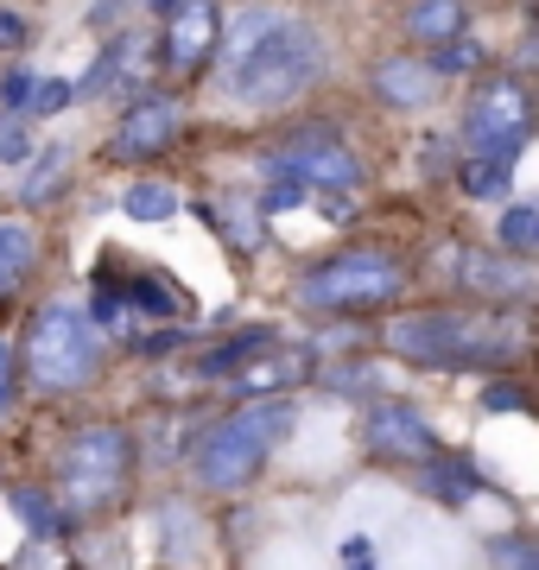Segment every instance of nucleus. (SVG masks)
<instances>
[{"instance_id": "obj_1", "label": "nucleus", "mask_w": 539, "mask_h": 570, "mask_svg": "<svg viewBox=\"0 0 539 570\" xmlns=\"http://www.w3.org/2000/svg\"><path fill=\"white\" fill-rule=\"evenodd\" d=\"M324 77V39L317 26L292 20V13H267L254 7L235 20L228 32V58H223V89L248 108H280L292 96H305Z\"/></svg>"}, {"instance_id": "obj_2", "label": "nucleus", "mask_w": 539, "mask_h": 570, "mask_svg": "<svg viewBox=\"0 0 539 570\" xmlns=\"http://www.w3.org/2000/svg\"><path fill=\"white\" fill-rule=\"evenodd\" d=\"M388 348L425 367H501L527 343L496 311H413V317L388 324Z\"/></svg>"}, {"instance_id": "obj_3", "label": "nucleus", "mask_w": 539, "mask_h": 570, "mask_svg": "<svg viewBox=\"0 0 539 570\" xmlns=\"http://www.w3.org/2000/svg\"><path fill=\"white\" fill-rule=\"evenodd\" d=\"M26 374L39 393H84L102 374V330L77 305H45L26 330Z\"/></svg>"}, {"instance_id": "obj_4", "label": "nucleus", "mask_w": 539, "mask_h": 570, "mask_svg": "<svg viewBox=\"0 0 539 570\" xmlns=\"http://www.w3.org/2000/svg\"><path fill=\"white\" fill-rule=\"evenodd\" d=\"M292 431V406L286 400H254V406L228 412L223 425L204 431V444H197V482L209 494H228L242 489L254 469L273 456V444Z\"/></svg>"}, {"instance_id": "obj_5", "label": "nucleus", "mask_w": 539, "mask_h": 570, "mask_svg": "<svg viewBox=\"0 0 539 570\" xmlns=\"http://www.w3.org/2000/svg\"><path fill=\"white\" fill-rule=\"evenodd\" d=\"M127 469H134V438L121 425H84L70 431V444L58 456V501L70 513H108L127 494Z\"/></svg>"}, {"instance_id": "obj_6", "label": "nucleus", "mask_w": 539, "mask_h": 570, "mask_svg": "<svg viewBox=\"0 0 539 570\" xmlns=\"http://www.w3.org/2000/svg\"><path fill=\"white\" fill-rule=\"evenodd\" d=\"M406 292V266L394 254H374V247H350L317 261L298 279V305L305 311H381Z\"/></svg>"}, {"instance_id": "obj_7", "label": "nucleus", "mask_w": 539, "mask_h": 570, "mask_svg": "<svg viewBox=\"0 0 539 570\" xmlns=\"http://www.w3.org/2000/svg\"><path fill=\"white\" fill-rule=\"evenodd\" d=\"M533 134V96L514 77L477 82V96L463 108V153L470 159H520V146Z\"/></svg>"}, {"instance_id": "obj_8", "label": "nucleus", "mask_w": 539, "mask_h": 570, "mask_svg": "<svg viewBox=\"0 0 539 570\" xmlns=\"http://www.w3.org/2000/svg\"><path fill=\"white\" fill-rule=\"evenodd\" d=\"M273 184H298V190H355L362 159L336 140V127H292L286 140L267 153Z\"/></svg>"}, {"instance_id": "obj_9", "label": "nucleus", "mask_w": 539, "mask_h": 570, "mask_svg": "<svg viewBox=\"0 0 539 570\" xmlns=\"http://www.w3.org/2000/svg\"><path fill=\"white\" fill-rule=\"evenodd\" d=\"M159 13H166V32H159L166 70L171 77H190V70L216 51V39H223V13H216L209 0H171Z\"/></svg>"}, {"instance_id": "obj_10", "label": "nucleus", "mask_w": 539, "mask_h": 570, "mask_svg": "<svg viewBox=\"0 0 539 570\" xmlns=\"http://www.w3.org/2000/svg\"><path fill=\"white\" fill-rule=\"evenodd\" d=\"M178 127H185V115H178V102H171V96H146V102H134L121 115L115 140H108V159H115V165L159 159V153L178 140Z\"/></svg>"}, {"instance_id": "obj_11", "label": "nucleus", "mask_w": 539, "mask_h": 570, "mask_svg": "<svg viewBox=\"0 0 539 570\" xmlns=\"http://www.w3.org/2000/svg\"><path fill=\"white\" fill-rule=\"evenodd\" d=\"M362 438H369L374 456H400V463H438V438L432 425L419 419L413 406H374L369 419H362Z\"/></svg>"}, {"instance_id": "obj_12", "label": "nucleus", "mask_w": 539, "mask_h": 570, "mask_svg": "<svg viewBox=\"0 0 539 570\" xmlns=\"http://www.w3.org/2000/svg\"><path fill=\"white\" fill-rule=\"evenodd\" d=\"M438 63L425 58H388V63H374V96L388 108H425L438 96Z\"/></svg>"}, {"instance_id": "obj_13", "label": "nucleus", "mask_w": 539, "mask_h": 570, "mask_svg": "<svg viewBox=\"0 0 539 570\" xmlns=\"http://www.w3.org/2000/svg\"><path fill=\"white\" fill-rule=\"evenodd\" d=\"M451 261H457V279L489 292V298H527L539 285V273H527V266H514V261H496V254H470V247H463Z\"/></svg>"}, {"instance_id": "obj_14", "label": "nucleus", "mask_w": 539, "mask_h": 570, "mask_svg": "<svg viewBox=\"0 0 539 570\" xmlns=\"http://www.w3.org/2000/svg\"><path fill=\"white\" fill-rule=\"evenodd\" d=\"M305 367H312V362H305L298 348H261V355L228 381V387H235V393H280V387H298V381H305Z\"/></svg>"}, {"instance_id": "obj_15", "label": "nucleus", "mask_w": 539, "mask_h": 570, "mask_svg": "<svg viewBox=\"0 0 539 570\" xmlns=\"http://www.w3.org/2000/svg\"><path fill=\"white\" fill-rule=\"evenodd\" d=\"M32 266H39V235L20 228V223H0V298H7Z\"/></svg>"}, {"instance_id": "obj_16", "label": "nucleus", "mask_w": 539, "mask_h": 570, "mask_svg": "<svg viewBox=\"0 0 539 570\" xmlns=\"http://www.w3.org/2000/svg\"><path fill=\"white\" fill-rule=\"evenodd\" d=\"M63 171H70V153H63V146H51V153H39V159L26 165V178L13 184V197H20L26 209H32V204H51V197L63 190Z\"/></svg>"}, {"instance_id": "obj_17", "label": "nucleus", "mask_w": 539, "mask_h": 570, "mask_svg": "<svg viewBox=\"0 0 539 570\" xmlns=\"http://www.w3.org/2000/svg\"><path fill=\"white\" fill-rule=\"evenodd\" d=\"M406 32L425 45H444L463 32V7H451V0H419V7H406Z\"/></svg>"}, {"instance_id": "obj_18", "label": "nucleus", "mask_w": 539, "mask_h": 570, "mask_svg": "<svg viewBox=\"0 0 539 570\" xmlns=\"http://www.w3.org/2000/svg\"><path fill=\"white\" fill-rule=\"evenodd\" d=\"M121 209L134 223H166L171 209H178V190H171V184H134L121 197Z\"/></svg>"}, {"instance_id": "obj_19", "label": "nucleus", "mask_w": 539, "mask_h": 570, "mask_svg": "<svg viewBox=\"0 0 539 570\" xmlns=\"http://www.w3.org/2000/svg\"><path fill=\"white\" fill-rule=\"evenodd\" d=\"M514 178V159H463V190L470 197H501Z\"/></svg>"}, {"instance_id": "obj_20", "label": "nucleus", "mask_w": 539, "mask_h": 570, "mask_svg": "<svg viewBox=\"0 0 539 570\" xmlns=\"http://www.w3.org/2000/svg\"><path fill=\"white\" fill-rule=\"evenodd\" d=\"M425 489H432L438 501H470V494H477V469L470 463H432L425 469Z\"/></svg>"}, {"instance_id": "obj_21", "label": "nucleus", "mask_w": 539, "mask_h": 570, "mask_svg": "<svg viewBox=\"0 0 539 570\" xmlns=\"http://www.w3.org/2000/svg\"><path fill=\"white\" fill-rule=\"evenodd\" d=\"M13 513H20L39 539H58V508H51V494L45 489H13Z\"/></svg>"}, {"instance_id": "obj_22", "label": "nucleus", "mask_w": 539, "mask_h": 570, "mask_svg": "<svg viewBox=\"0 0 539 570\" xmlns=\"http://www.w3.org/2000/svg\"><path fill=\"white\" fill-rule=\"evenodd\" d=\"M121 63H127V39H121V45H108L102 58L89 63V70H84V82H77V96H102L108 82H115V70H121Z\"/></svg>"}, {"instance_id": "obj_23", "label": "nucleus", "mask_w": 539, "mask_h": 570, "mask_svg": "<svg viewBox=\"0 0 539 570\" xmlns=\"http://www.w3.org/2000/svg\"><path fill=\"white\" fill-rule=\"evenodd\" d=\"M70 102H77V82H63V77H39V89H32V108H26V115H63Z\"/></svg>"}, {"instance_id": "obj_24", "label": "nucleus", "mask_w": 539, "mask_h": 570, "mask_svg": "<svg viewBox=\"0 0 539 570\" xmlns=\"http://www.w3.org/2000/svg\"><path fill=\"white\" fill-rule=\"evenodd\" d=\"M501 247L514 254V247H539V216L533 209H508L501 216Z\"/></svg>"}, {"instance_id": "obj_25", "label": "nucleus", "mask_w": 539, "mask_h": 570, "mask_svg": "<svg viewBox=\"0 0 539 570\" xmlns=\"http://www.w3.org/2000/svg\"><path fill=\"white\" fill-rule=\"evenodd\" d=\"M127 305L153 311V317H171V311H178V298H171V292H159V279H127Z\"/></svg>"}, {"instance_id": "obj_26", "label": "nucleus", "mask_w": 539, "mask_h": 570, "mask_svg": "<svg viewBox=\"0 0 539 570\" xmlns=\"http://www.w3.org/2000/svg\"><path fill=\"white\" fill-rule=\"evenodd\" d=\"M20 159H32V134L13 115V121H0V165H20Z\"/></svg>"}, {"instance_id": "obj_27", "label": "nucleus", "mask_w": 539, "mask_h": 570, "mask_svg": "<svg viewBox=\"0 0 539 570\" xmlns=\"http://www.w3.org/2000/svg\"><path fill=\"white\" fill-rule=\"evenodd\" d=\"M32 89H39V77H32V70H13V77H0V102L7 108H32Z\"/></svg>"}, {"instance_id": "obj_28", "label": "nucleus", "mask_w": 539, "mask_h": 570, "mask_svg": "<svg viewBox=\"0 0 539 570\" xmlns=\"http://www.w3.org/2000/svg\"><path fill=\"white\" fill-rule=\"evenodd\" d=\"M20 45H32V20L13 13V7H0V51H20Z\"/></svg>"}, {"instance_id": "obj_29", "label": "nucleus", "mask_w": 539, "mask_h": 570, "mask_svg": "<svg viewBox=\"0 0 539 570\" xmlns=\"http://www.w3.org/2000/svg\"><path fill=\"white\" fill-rule=\"evenodd\" d=\"M7 406H13V343L0 336V419H7Z\"/></svg>"}, {"instance_id": "obj_30", "label": "nucleus", "mask_w": 539, "mask_h": 570, "mask_svg": "<svg viewBox=\"0 0 539 570\" xmlns=\"http://www.w3.org/2000/svg\"><path fill=\"white\" fill-rule=\"evenodd\" d=\"M343 564H350V570H374V551H369V539H350V546H343Z\"/></svg>"}]
</instances>
